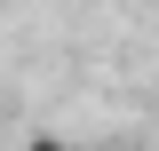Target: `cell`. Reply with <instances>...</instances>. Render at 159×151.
Segmentation results:
<instances>
[{
    "mask_svg": "<svg viewBox=\"0 0 159 151\" xmlns=\"http://www.w3.org/2000/svg\"><path fill=\"white\" fill-rule=\"evenodd\" d=\"M24 151H72V143H64V135H32Z\"/></svg>",
    "mask_w": 159,
    "mask_h": 151,
    "instance_id": "obj_1",
    "label": "cell"
}]
</instances>
